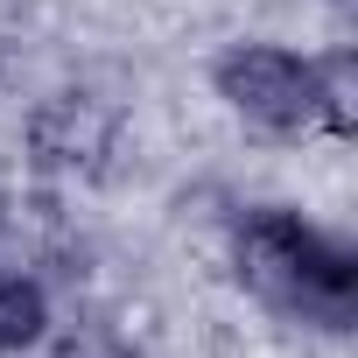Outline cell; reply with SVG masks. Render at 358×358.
Listing matches in <instances>:
<instances>
[{
    "label": "cell",
    "mask_w": 358,
    "mask_h": 358,
    "mask_svg": "<svg viewBox=\"0 0 358 358\" xmlns=\"http://www.w3.org/2000/svg\"><path fill=\"white\" fill-rule=\"evenodd\" d=\"M0 225H8V204H0Z\"/></svg>",
    "instance_id": "8992f818"
},
{
    "label": "cell",
    "mask_w": 358,
    "mask_h": 358,
    "mask_svg": "<svg viewBox=\"0 0 358 358\" xmlns=\"http://www.w3.org/2000/svg\"><path fill=\"white\" fill-rule=\"evenodd\" d=\"M218 99L274 134V141H302V134H323V71L316 57H295V50H274V43H232L218 57Z\"/></svg>",
    "instance_id": "7a4b0ae2"
},
{
    "label": "cell",
    "mask_w": 358,
    "mask_h": 358,
    "mask_svg": "<svg viewBox=\"0 0 358 358\" xmlns=\"http://www.w3.org/2000/svg\"><path fill=\"white\" fill-rule=\"evenodd\" d=\"M120 106L99 99V92H50L29 120H22V148L43 176H71V183H99L113 176V155H120Z\"/></svg>",
    "instance_id": "3957f363"
},
{
    "label": "cell",
    "mask_w": 358,
    "mask_h": 358,
    "mask_svg": "<svg viewBox=\"0 0 358 358\" xmlns=\"http://www.w3.org/2000/svg\"><path fill=\"white\" fill-rule=\"evenodd\" d=\"M232 274L253 302L302 316V323H323V330H344L358 309V253L281 204L246 211L232 225Z\"/></svg>",
    "instance_id": "6da1fadb"
},
{
    "label": "cell",
    "mask_w": 358,
    "mask_h": 358,
    "mask_svg": "<svg viewBox=\"0 0 358 358\" xmlns=\"http://www.w3.org/2000/svg\"><path fill=\"white\" fill-rule=\"evenodd\" d=\"M50 358H141L113 323H64L50 337Z\"/></svg>",
    "instance_id": "5b68a950"
},
{
    "label": "cell",
    "mask_w": 358,
    "mask_h": 358,
    "mask_svg": "<svg viewBox=\"0 0 358 358\" xmlns=\"http://www.w3.org/2000/svg\"><path fill=\"white\" fill-rule=\"evenodd\" d=\"M50 337V288L36 274H0V358H22Z\"/></svg>",
    "instance_id": "277c9868"
}]
</instances>
